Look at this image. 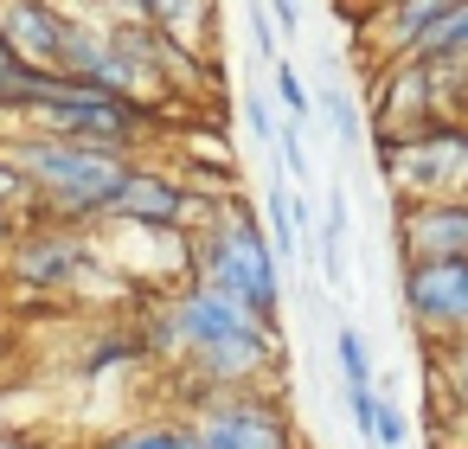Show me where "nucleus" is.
Returning <instances> with one entry per match:
<instances>
[{"label": "nucleus", "instance_id": "obj_1", "mask_svg": "<svg viewBox=\"0 0 468 449\" xmlns=\"http://www.w3.org/2000/svg\"><path fill=\"white\" fill-rule=\"evenodd\" d=\"M148 334V353H180L186 372H193V391H244V385H263L270 366L282 359V340H276V321L250 315L244 302H231L225 289L212 283H186L174 289L167 302L148 308L142 321Z\"/></svg>", "mask_w": 468, "mask_h": 449}, {"label": "nucleus", "instance_id": "obj_2", "mask_svg": "<svg viewBox=\"0 0 468 449\" xmlns=\"http://www.w3.org/2000/svg\"><path fill=\"white\" fill-rule=\"evenodd\" d=\"M7 148L20 155L27 180H33V225H103L135 155L110 148V142H84V135H52V129H7Z\"/></svg>", "mask_w": 468, "mask_h": 449}, {"label": "nucleus", "instance_id": "obj_3", "mask_svg": "<svg viewBox=\"0 0 468 449\" xmlns=\"http://www.w3.org/2000/svg\"><path fill=\"white\" fill-rule=\"evenodd\" d=\"M27 129H52V135H84V142H110V148H129L142 155L154 142V103H135L122 91H103V84H84V78H65V71H39L33 91H27Z\"/></svg>", "mask_w": 468, "mask_h": 449}, {"label": "nucleus", "instance_id": "obj_4", "mask_svg": "<svg viewBox=\"0 0 468 449\" xmlns=\"http://www.w3.org/2000/svg\"><path fill=\"white\" fill-rule=\"evenodd\" d=\"M193 270H199V283H212L231 302H244L250 315H263V321L282 315V257H276V244L257 231V219L244 206H225L212 225H199Z\"/></svg>", "mask_w": 468, "mask_h": 449}, {"label": "nucleus", "instance_id": "obj_5", "mask_svg": "<svg viewBox=\"0 0 468 449\" xmlns=\"http://www.w3.org/2000/svg\"><path fill=\"white\" fill-rule=\"evenodd\" d=\"M372 142H378V174L404 206L468 193V116H442L404 142H391V135H372Z\"/></svg>", "mask_w": 468, "mask_h": 449}, {"label": "nucleus", "instance_id": "obj_6", "mask_svg": "<svg viewBox=\"0 0 468 449\" xmlns=\"http://www.w3.org/2000/svg\"><path fill=\"white\" fill-rule=\"evenodd\" d=\"M398 295L423 347L449 353L468 340V257H404Z\"/></svg>", "mask_w": 468, "mask_h": 449}, {"label": "nucleus", "instance_id": "obj_7", "mask_svg": "<svg viewBox=\"0 0 468 449\" xmlns=\"http://www.w3.org/2000/svg\"><path fill=\"white\" fill-rule=\"evenodd\" d=\"M193 430H199V449H295L289 411L263 385L206 391L199 411H193Z\"/></svg>", "mask_w": 468, "mask_h": 449}, {"label": "nucleus", "instance_id": "obj_8", "mask_svg": "<svg viewBox=\"0 0 468 449\" xmlns=\"http://www.w3.org/2000/svg\"><path fill=\"white\" fill-rule=\"evenodd\" d=\"M212 219H218V206L199 187H186V180L135 161L103 225H122V231H180V225H212Z\"/></svg>", "mask_w": 468, "mask_h": 449}, {"label": "nucleus", "instance_id": "obj_9", "mask_svg": "<svg viewBox=\"0 0 468 449\" xmlns=\"http://www.w3.org/2000/svg\"><path fill=\"white\" fill-rule=\"evenodd\" d=\"M449 116V78L423 59H391L378 65V91H372V135H417L430 123Z\"/></svg>", "mask_w": 468, "mask_h": 449}, {"label": "nucleus", "instance_id": "obj_10", "mask_svg": "<svg viewBox=\"0 0 468 449\" xmlns=\"http://www.w3.org/2000/svg\"><path fill=\"white\" fill-rule=\"evenodd\" d=\"M84 270H97V244L84 238V225H20V238L7 251V276L39 295L71 289Z\"/></svg>", "mask_w": 468, "mask_h": 449}, {"label": "nucleus", "instance_id": "obj_11", "mask_svg": "<svg viewBox=\"0 0 468 449\" xmlns=\"http://www.w3.org/2000/svg\"><path fill=\"white\" fill-rule=\"evenodd\" d=\"M0 33H7V46H14L33 71H65L78 14L52 7V0H0Z\"/></svg>", "mask_w": 468, "mask_h": 449}, {"label": "nucleus", "instance_id": "obj_12", "mask_svg": "<svg viewBox=\"0 0 468 449\" xmlns=\"http://www.w3.org/2000/svg\"><path fill=\"white\" fill-rule=\"evenodd\" d=\"M391 244H398V257H468V193L398 206Z\"/></svg>", "mask_w": 468, "mask_h": 449}, {"label": "nucleus", "instance_id": "obj_13", "mask_svg": "<svg viewBox=\"0 0 468 449\" xmlns=\"http://www.w3.org/2000/svg\"><path fill=\"white\" fill-rule=\"evenodd\" d=\"M455 0H378V7H366V46L378 65L391 59H410L442 20H449Z\"/></svg>", "mask_w": 468, "mask_h": 449}, {"label": "nucleus", "instance_id": "obj_14", "mask_svg": "<svg viewBox=\"0 0 468 449\" xmlns=\"http://www.w3.org/2000/svg\"><path fill=\"white\" fill-rule=\"evenodd\" d=\"M142 7V20L161 33V39H174L180 52H193V39H206V27H212V0H135Z\"/></svg>", "mask_w": 468, "mask_h": 449}, {"label": "nucleus", "instance_id": "obj_15", "mask_svg": "<svg viewBox=\"0 0 468 449\" xmlns=\"http://www.w3.org/2000/svg\"><path fill=\"white\" fill-rule=\"evenodd\" d=\"M97 449H199V430H193V417H142V423H122L116 436H103Z\"/></svg>", "mask_w": 468, "mask_h": 449}, {"label": "nucleus", "instance_id": "obj_16", "mask_svg": "<svg viewBox=\"0 0 468 449\" xmlns=\"http://www.w3.org/2000/svg\"><path fill=\"white\" fill-rule=\"evenodd\" d=\"M410 59H423V65H436V71H468V0H455L449 20H442Z\"/></svg>", "mask_w": 468, "mask_h": 449}, {"label": "nucleus", "instance_id": "obj_17", "mask_svg": "<svg viewBox=\"0 0 468 449\" xmlns=\"http://www.w3.org/2000/svg\"><path fill=\"white\" fill-rule=\"evenodd\" d=\"M346 231H353V206H346V187H334V193H327V225H321V276H327V283H346V270H340Z\"/></svg>", "mask_w": 468, "mask_h": 449}, {"label": "nucleus", "instance_id": "obj_18", "mask_svg": "<svg viewBox=\"0 0 468 449\" xmlns=\"http://www.w3.org/2000/svg\"><path fill=\"white\" fill-rule=\"evenodd\" d=\"M263 212H270V244H276V257H289V251H295V238H302V225H295V193H289L282 180H270Z\"/></svg>", "mask_w": 468, "mask_h": 449}, {"label": "nucleus", "instance_id": "obj_19", "mask_svg": "<svg viewBox=\"0 0 468 449\" xmlns=\"http://www.w3.org/2000/svg\"><path fill=\"white\" fill-rule=\"evenodd\" d=\"M334 359H340V379H346V385H372V353H366V334H359L353 321H340Z\"/></svg>", "mask_w": 468, "mask_h": 449}, {"label": "nucleus", "instance_id": "obj_20", "mask_svg": "<svg viewBox=\"0 0 468 449\" xmlns=\"http://www.w3.org/2000/svg\"><path fill=\"white\" fill-rule=\"evenodd\" d=\"M276 97H282V110H289V123L295 129H308L314 116H321V103H314V91L295 78V65H276Z\"/></svg>", "mask_w": 468, "mask_h": 449}, {"label": "nucleus", "instance_id": "obj_21", "mask_svg": "<svg viewBox=\"0 0 468 449\" xmlns=\"http://www.w3.org/2000/svg\"><path fill=\"white\" fill-rule=\"evenodd\" d=\"M0 206H7V212H27L33 206V180H27L20 155L7 148V135H0Z\"/></svg>", "mask_w": 468, "mask_h": 449}, {"label": "nucleus", "instance_id": "obj_22", "mask_svg": "<svg viewBox=\"0 0 468 449\" xmlns=\"http://www.w3.org/2000/svg\"><path fill=\"white\" fill-rule=\"evenodd\" d=\"M314 103H321V116H327L334 142H340V148H353V142H359V110L346 103V91H340V84H327V91H321Z\"/></svg>", "mask_w": 468, "mask_h": 449}, {"label": "nucleus", "instance_id": "obj_23", "mask_svg": "<svg viewBox=\"0 0 468 449\" xmlns=\"http://www.w3.org/2000/svg\"><path fill=\"white\" fill-rule=\"evenodd\" d=\"M378 449H404L410 443V417L398 411V398H378V430H372Z\"/></svg>", "mask_w": 468, "mask_h": 449}, {"label": "nucleus", "instance_id": "obj_24", "mask_svg": "<svg viewBox=\"0 0 468 449\" xmlns=\"http://www.w3.org/2000/svg\"><path fill=\"white\" fill-rule=\"evenodd\" d=\"M282 167L295 174V187H308V174H314V161H308V148H302V129H295V123H282Z\"/></svg>", "mask_w": 468, "mask_h": 449}, {"label": "nucleus", "instance_id": "obj_25", "mask_svg": "<svg viewBox=\"0 0 468 449\" xmlns=\"http://www.w3.org/2000/svg\"><path fill=\"white\" fill-rule=\"evenodd\" d=\"M244 123H250V135H257V142H282V129H276V116H270V103H263V97H244Z\"/></svg>", "mask_w": 468, "mask_h": 449}, {"label": "nucleus", "instance_id": "obj_26", "mask_svg": "<svg viewBox=\"0 0 468 449\" xmlns=\"http://www.w3.org/2000/svg\"><path fill=\"white\" fill-rule=\"evenodd\" d=\"M449 398H455V404H468V340H462V347H449Z\"/></svg>", "mask_w": 468, "mask_h": 449}, {"label": "nucleus", "instance_id": "obj_27", "mask_svg": "<svg viewBox=\"0 0 468 449\" xmlns=\"http://www.w3.org/2000/svg\"><path fill=\"white\" fill-rule=\"evenodd\" d=\"M270 20H276V33H302V20H308V7H302V0H270Z\"/></svg>", "mask_w": 468, "mask_h": 449}, {"label": "nucleus", "instance_id": "obj_28", "mask_svg": "<svg viewBox=\"0 0 468 449\" xmlns=\"http://www.w3.org/2000/svg\"><path fill=\"white\" fill-rule=\"evenodd\" d=\"M0 449H46L33 430H0Z\"/></svg>", "mask_w": 468, "mask_h": 449}, {"label": "nucleus", "instance_id": "obj_29", "mask_svg": "<svg viewBox=\"0 0 468 449\" xmlns=\"http://www.w3.org/2000/svg\"><path fill=\"white\" fill-rule=\"evenodd\" d=\"M0 116H7V123H14V97H7V91H0Z\"/></svg>", "mask_w": 468, "mask_h": 449}, {"label": "nucleus", "instance_id": "obj_30", "mask_svg": "<svg viewBox=\"0 0 468 449\" xmlns=\"http://www.w3.org/2000/svg\"><path fill=\"white\" fill-rule=\"evenodd\" d=\"M0 295H7V257H0Z\"/></svg>", "mask_w": 468, "mask_h": 449}, {"label": "nucleus", "instance_id": "obj_31", "mask_svg": "<svg viewBox=\"0 0 468 449\" xmlns=\"http://www.w3.org/2000/svg\"><path fill=\"white\" fill-rule=\"evenodd\" d=\"M455 417H462V423H468V404H455Z\"/></svg>", "mask_w": 468, "mask_h": 449}, {"label": "nucleus", "instance_id": "obj_32", "mask_svg": "<svg viewBox=\"0 0 468 449\" xmlns=\"http://www.w3.org/2000/svg\"><path fill=\"white\" fill-rule=\"evenodd\" d=\"M295 449H302V443H295Z\"/></svg>", "mask_w": 468, "mask_h": 449}]
</instances>
